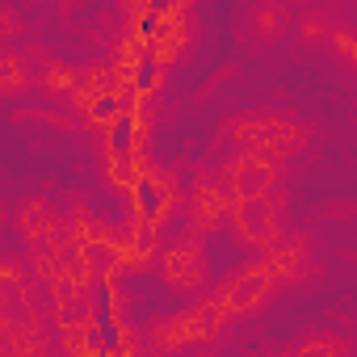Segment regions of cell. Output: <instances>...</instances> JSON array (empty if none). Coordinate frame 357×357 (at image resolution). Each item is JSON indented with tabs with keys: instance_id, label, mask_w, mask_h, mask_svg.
Returning a JSON list of instances; mask_svg holds the SVG:
<instances>
[{
	"instance_id": "obj_1",
	"label": "cell",
	"mask_w": 357,
	"mask_h": 357,
	"mask_svg": "<svg viewBox=\"0 0 357 357\" xmlns=\"http://www.w3.org/2000/svg\"><path fill=\"white\" fill-rule=\"evenodd\" d=\"M219 147L231 143V151H261V155H273L282 164H290L294 155H303L315 139V126L303 122L294 109H282V105H257V109H240V114H227L215 130Z\"/></svg>"
},
{
	"instance_id": "obj_2",
	"label": "cell",
	"mask_w": 357,
	"mask_h": 357,
	"mask_svg": "<svg viewBox=\"0 0 357 357\" xmlns=\"http://www.w3.org/2000/svg\"><path fill=\"white\" fill-rule=\"evenodd\" d=\"M143 336H147V349H151L155 357H181V353H190L194 344H211V349L227 344V340H231V324H227V319L211 307V298L202 294V298H194L190 307L172 311V315H155Z\"/></svg>"
},
{
	"instance_id": "obj_3",
	"label": "cell",
	"mask_w": 357,
	"mask_h": 357,
	"mask_svg": "<svg viewBox=\"0 0 357 357\" xmlns=\"http://www.w3.org/2000/svg\"><path fill=\"white\" fill-rule=\"evenodd\" d=\"M278 294H282V286H278V278H273V269H269L265 257H248L244 265L227 269V273L206 290L211 307H215L227 324H240V319L261 315L265 307L278 303Z\"/></svg>"
},
{
	"instance_id": "obj_4",
	"label": "cell",
	"mask_w": 357,
	"mask_h": 357,
	"mask_svg": "<svg viewBox=\"0 0 357 357\" xmlns=\"http://www.w3.org/2000/svg\"><path fill=\"white\" fill-rule=\"evenodd\" d=\"M282 215H286V190H278L269 198H240V202H231L223 227L248 257H265L286 231Z\"/></svg>"
},
{
	"instance_id": "obj_5",
	"label": "cell",
	"mask_w": 357,
	"mask_h": 357,
	"mask_svg": "<svg viewBox=\"0 0 357 357\" xmlns=\"http://www.w3.org/2000/svg\"><path fill=\"white\" fill-rule=\"evenodd\" d=\"M155 273H160V282L172 294L202 298L215 286V265H211L206 240H198V236H172L160 248V257H155Z\"/></svg>"
},
{
	"instance_id": "obj_6",
	"label": "cell",
	"mask_w": 357,
	"mask_h": 357,
	"mask_svg": "<svg viewBox=\"0 0 357 357\" xmlns=\"http://www.w3.org/2000/svg\"><path fill=\"white\" fill-rule=\"evenodd\" d=\"M219 181L227 185L231 202L240 198H269L282 190V176H286V164L273 160V155H261V151H231L223 155V164H215Z\"/></svg>"
},
{
	"instance_id": "obj_7",
	"label": "cell",
	"mask_w": 357,
	"mask_h": 357,
	"mask_svg": "<svg viewBox=\"0 0 357 357\" xmlns=\"http://www.w3.org/2000/svg\"><path fill=\"white\" fill-rule=\"evenodd\" d=\"M227 206H231V194L227 185L219 181L215 168H198L194 172V185H190V198H185V236H215L227 219Z\"/></svg>"
},
{
	"instance_id": "obj_8",
	"label": "cell",
	"mask_w": 357,
	"mask_h": 357,
	"mask_svg": "<svg viewBox=\"0 0 357 357\" xmlns=\"http://www.w3.org/2000/svg\"><path fill=\"white\" fill-rule=\"evenodd\" d=\"M265 261H269L282 294L286 290H303V286H311L319 278V257H315L307 231H282V240L265 252Z\"/></svg>"
},
{
	"instance_id": "obj_9",
	"label": "cell",
	"mask_w": 357,
	"mask_h": 357,
	"mask_svg": "<svg viewBox=\"0 0 357 357\" xmlns=\"http://www.w3.org/2000/svg\"><path fill=\"white\" fill-rule=\"evenodd\" d=\"M47 63L43 47H0V101H22L38 89V68Z\"/></svg>"
},
{
	"instance_id": "obj_10",
	"label": "cell",
	"mask_w": 357,
	"mask_h": 357,
	"mask_svg": "<svg viewBox=\"0 0 357 357\" xmlns=\"http://www.w3.org/2000/svg\"><path fill=\"white\" fill-rule=\"evenodd\" d=\"M13 231L22 236L26 248H55V236H59V215H55V202L47 194H26L13 215H9Z\"/></svg>"
},
{
	"instance_id": "obj_11",
	"label": "cell",
	"mask_w": 357,
	"mask_h": 357,
	"mask_svg": "<svg viewBox=\"0 0 357 357\" xmlns=\"http://www.w3.org/2000/svg\"><path fill=\"white\" fill-rule=\"evenodd\" d=\"M290 22H294V13H290L286 0H257L244 13V34L257 47H273L290 34Z\"/></svg>"
},
{
	"instance_id": "obj_12",
	"label": "cell",
	"mask_w": 357,
	"mask_h": 357,
	"mask_svg": "<svg viewBox=\"0 0 357 357\" xmlns=\"http://www.w3.org/2000/svg\"><path fill=\"white\" fill-rule=\"evenodd\" d=\"M286 357H357L353 340L332 328H303L298 340L286 349Z\"/></svg>"
},
{
	"instance_id": "obj_13",
	"label": "cell",
	"mask_w": 357,
	"mask_h": 357,
	"mask_svg": "<svg viewBox=\"0 0 357 357\" xmlns=\"http://www.w3.org/2000/svg\"><path fill=\"white\" fill-rule=\"evenodd\" d=\"M336 22H340V17H336L332 9H324V5H311V9H298V13H294L290 30H294V38H298L303 47H324Z\"/></svg>"
},
{
	"instance_id": "obj_14",
	"label": "cell",
	"mask_w": 357,
	"mask_h": 357,
	"mask_svg": "<svg viewBox=\"0 0 357 357\" xmlns=\"http://www.w3.org/2000/svg\"><path fill=\"white\" fill-rule=\"evenodd\" d=\"M76 80H80V68H72V63H63V59H51V55H47V63L38 68V89L51 93V97L72 93Z\"/></svg>"
},
{
	"instance_id": "obj_15",
	"label": "cell",
	"mask_w": 357,
	"mask_h": 357,
	"mask_svg": "<svg viewBox=\"0 0 357 357\" xmlns=\"http://www.w3.org/2000/svg\"><path fill=\"white\" fill-rule=\"evenodd\" d=\"M324 51H332V55L340 59V68H344V72H357V30H353L349 22H336V26H332V34H328Z\"/></svg>"
},
{
	"instance_id": "obj_16",
	"label": "cell",
	"mask_w": 357,
	"mask_h": 357,
	"mask_svg": "<svg viewBox=\"0 0 357 357\" xmlns=\"http://www.w3.org/2000/svg\"><path fill=\"white\" fill-rule=\"evenodd\" d=\"M26 34H30L26 17H22L13 5H0V47H13V43L26 38Z\"/></svg>"
},
{
	"instance_id": "obj_17",
	"label": "cell",
	"mask_w": 357,
	"mask_h": 357,
	"mask_svg": "<svg viewBox=\"0 0 357 357\" xmlns=\"http://www.w3.org/2000/svg\"><path fill=\"white\" fill-rule=\"evenodd\" d=\"M185 357H219V349H211V344H194Z\"/></svg>"
},
{
	"instance_id": "obj_18",
	"label": "cell",
	"mask_w": 357,
	"mask_h": 357,
	"mask_svg": "<svg viewBox=\"0 0 357 357\" xmlns=\"http://www.w3.org/2000/svg\"><path fill=\"white\" fill-rule=\"evenodd\" d=\"M9 223V206H5V198H0V227Z\"/></svg>"
},
{
	"instance_id": "obj_19",
	"label": "cell",
	"mask_w": 357,
	"mask_h": 357,
	"mask_svg": "<svg viewBox=\"0 0 357 357\" xmlns=\"http://www.w3.org/2000/svg\"><path fill=\"white\" fill-rule=\"evenodd\" d=\"M0 357H9V344H5V336H0Z\"/></svg>"
},
{
	"instance_id": "obj_20",
	"label": "cell",
	"mask_w": 357,
	"mask_h": 357,
	"mask_svg": "<svg viewBox=\"0 0 357 357\" xmlns=\"http://www.w3.org/2000/svg\"><path fill=\"white\" fill-rule=\"evenodd\" d=\"M282 357H286V353H282Z\"/></svg>"
}]
</instances>
